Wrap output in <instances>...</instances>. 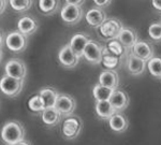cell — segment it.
<instances>
[{
    "label": "cell",
    "mask_w": 161,
    "mask_h": 145,
    "mask_svg": "<svg viewBox=\"0 0 161 145\" xmlns=\"http://www.w3.org/2000/svg\"><path fill=\"white\" fill-rule=\"evenodd\" d=\"M124 28L121 22H119L116 19H110L106 20L104 23L99 27V31L102 37L105 39H116L118 37L119 32Z\"/></svg>",
    "instance_id": "cell-8"
},
{
    "label": "cell",
    "mask_w": 161,
    "mask_h": 145,
    "mask_svg": "<svg viewBox=\"0 0 161 145\" xmlns=\"http://www.w3.org/2000/svg\"><path fill=\"white\" fill-rule=\"evenodd\" d=\"M112 107L115 109L116 112H121V111L126 110L129 105V97L123 90L115 89L112 94L110 100Z\"/></svg>",
    "instance_id": "cell-13"
},
{
    "label": "cell",
    "mask_w": 161,
    "mask_h": 145,
    "mask_svg": "<svg viewBox=\"0 0 161 145\" xmlns=\"http://www.w3.org/2000/svg\"><path fill=\"white\" fill-rule=\"evenodd\" d=\"M146 67L147 61L143 60L140 57L136 56L133 53H131L128 56V59H127V69H128L129 73L132 74V75H141L142 73H144Z\"/></svg>",
    "instance_id": "cell-11"
},
{
    "label": "cell",
    "mask_w": 161,
    "mask_h": 145,
    "mask_svg": "<svg viewBox=\"0 0 161 145\" xmlns=\"http://www.w3.org/2000/svg\"><path fill=\"white\" fill-rule=\"evenodd\" d=\"M7 8V0H0V14L6 11Z\"/></svg>",
    "instance_id": "cell-34"
},
{
    "label": "cell",
    "mask_w": 161,
    "mask_h": 145,
    "mask_svg": "<svg viewBox=\"0 0 161 145\" xmlns=\"http://www.w3.org/2000/svg\"><path fill=\"white\" fill-rule=\"evenodd\" d=\"M131 50L134 55L145 61H148L150 58L154 57V47L146 41H137Z\"/></svg>",
    "instance_id": "cell-12"
},
{
    "label": "cell",
    "mask_w": 161,
    "mask_h": 145,
    "mask_svg": "<svg viewBox=\"0 0 161 145\" xmlns=\"http://www.w3.org/2000/svg\"><path fill=\"white\" fill-rule=\"evenodd\" d=\"M85 19L92 27H100L106 20V14L100 8H92L86 13Z\"/></svg>",
    "instance_id": "cell-16"
},
{
    "label": "cell",
    "mask_w": 161,
    "mask_h": 145,
    "mask_svg": "<svg viewBox=\"0 0 161 145\" xmlns=\"http://www.w3.org/2000/svg\"><path fill=\"white\" fill-rule=\"evenodd\" d=\"M85 0H66L68 4H74V6H82Z\"/></svg>",
    "instance_id": "cell-32"
},
{
    "label": "cell",
    "mask_w": 161,
    "mask_h": 145,
    "mask_svg": "<svg viewBox=\"0 0 161 145\" xmlns=\"http://www.w3.org/2000/svg\"><path fill=\"white\" fill-rule=\"evenodd\" d=\"M147 69L153 76L161 79V57H153L147 61Z\"/></svg>",
    "instance_id": "cell-26"
},
{
    "label": "cell",
    "mask_w": 161,
    "mask_h": 145,
    "mask_svg": "<svg viewBox=\"0 0 161 145\" xmlns=\"http://www.w3.org/2000/svg\"><path fill=\"white\" fill-rule=\"evenodd\" d=\"M28 108L30 109L32 112L36 113H41L42 111L45 109V105H44L43 99L41 98L40 95H36L33 97H31L29 101H28Z\"/></svg>",
    "instance_id": "cell-27"
},
{
    "label": "cell",
    "mask_w": 161,
    "mask_h": 145,
    "mask_svg": "<svg viewBox=\"0 0 161 145\" xmlns=\"http://www.w3.org/2000/svg\"><path fill=\"white\" fill-rule=\"evenodd\" d=\"M39 95H40L41 98L43 99L45 108H52V107H55V103H56L57 98H58V96H59V92H57L55 88L45 87V88L40 90Z\"/></svg>",
    "instance_id": "cell-22"
},
{
    "label": "cell",
    "mask_w": 161,
    "mask_h": 145,
    "mask_svg": "<svg viewBox=\"0 0 161 145\" xmlns=\"http://www.w3.org/2000/svg\"><path fill=\"white\" fill-rule=\"evenodd\" d=\"M17 28H19V31L24 33L25 36L32 35L38 30V22L32 17L24 16L17 23Z\"/></svg>",
    "instance_id": "cell-20"
},
{
    "label": "cell",
    "mask_w": 161,
    "mask_h": 145,
    "mask_svg": "<svg viewBox=\"0 0 161 145\" xmlns=\"http://www.w3.org/2000/svg\"><path fill=\"white\" fill-rule=\"evenodd\" d=\"M115 89L108 88L106 86H103L99 84H96L92 88V95L96 101H103V100H110L112 94Z\"/></svg>",
    "instance_id": "cell-23"
},
{
    "label": "cell",
    "mask_w": 161,
    "mask_h": 145,
    "mask_svg": "<svg viewBox=\"0 0 161 145\" xmlns=\"http://www.w3.org/2000/svg\"><path fill=\"white\" fill-rule=\"evenodd\" d=\"M108 124H110V128L116 133L125 132L129 126V121L127 117L119 112H116L111 116L108 120Z\"/></svg>",
    "instance_id": "cell-15"
},
{
    "label": "cell",
    "mask_w": 161,
    "mask_h": 145,
    "mask_svg": "<svg viewBox=\"0 0 161 145\" xmlns=\"http://www.w3.org/2000/svg\"><path fill=\"white\" fill-rule=\"evenodd\" d=\"M99 83L103 86L112 89H117L119 85V76L115 70L106 69L102 71L99 75Z\"/></svg>",
    "instance_id": "cell-14"
},
{
    "label": "cell",
    "mask_w": 161,
    "mask_h": 145,
    "mask_svg": "<svg viewBox=\"0 0 161 145\" xmlns=\"http://www.w3.org/2000/svg\"><path fill=\"white\" fill-rule=\"evenodd\" d=\"M103 46L95 40H89L83 52V56L88 63L92 64H99L102 60Z\"/></svg>",
    "instance_id": "cell-4"
},
{
    "label": "cell",
    "mask_w": 161,
    "mask_h": 145,
    "mask_svg": "<svg viewBox=\"0 0 161 145\" xmlns=\"http://www.w3.org/2000/svg\"><path fill=\"white\" fill-rule=\"evenodd\" d=\"M82 126L83 123L79 116H68L64 120L61 127V132L64 138L67 140L76 139L82 131Z\"/></svg>",
    "instance_id": "cell-2"
},
{
    "label": "cell",
    "mask_w": 161,
    "mask_h": 145,
    "mask_svg": "<svg viewBox=\"0 0 161 145\" xmlns=\"http://www.w3.org/2000/svg\"><path fill=\"white\" fill-rule=\"evenodd\" d=\"M7 47L14 53H20L27 47V38L20 31H12L7 36L4 40Z\"/></svg>",
    "instance_id": "cell-5"
},
{
    "label": "cell",
    "mask_w": 161,
    "mask_h": 145,
    "mask_svg": "<svg viewBox=\"0 0 161 145\" xmlns=\"http://www.w3.org/2000/svg\"><path fill=\"white\" fill-rule=\"evenodd\" d=\"M41 118L42 121L46 126L54 127L58 125V123L61 120V114L58 112V110L55 107L45 108L41 112Z\"/></svg>",
    "instance_id": "cell-18"
},
{
    "label": "cell",
    "mask_w": 161,
    "mask_h": 145,
    "mask_svg": "<svg viewBox=\"0 0 161 145\" xmlns=\"http://www.w3.org/2000/svg\"><path fill=\"white\" fill-rule=\"evenodd\" d=\"M89 40H90L89 37L86 35H84V33H76V35H74L73 37L71 38L69 45L71 46L72 51H73L76 55L82 57L85 46H86V44Z\"/></svg>",
    "instance_id": "cell-19"
},
{
    "label": "cell",
    "mask_w": 161,
    "mask_h": 145,
    "mask_svg": "<svg viewBox=\"0 0 161 145\" xmlns=\"http://www.w3.org/2000/svg\"><path fill=\"white\" fill-rule=\"evenodd\" d=\"M4 71H6L7 75L12 76L17 80H23V81L25 80L26 74H27V68H26L25 63L20 59L15 58L10 59L6 64Z\"/></svg>",
    "instance_id": "cell-7"
},
{
    "label": "cell",
    "mask_w": 161,
    "mask_h": 145,
    "mask_svg": "<svg viewBox=\"0 0 161 145\" xmlns=\"http://www.w3.org/2000/svg\"><path fill=\"white\" fill-rule=\"evenodd\" d=\"M10 6L17 12H25L32 6V0H9Z\"/></svg>",
    "instance_id": "cell-29"
},
{
    "label": "cell",
    "mask_w": 161,
    "mask_h": 145,
    "mask_svg": "<svg viewBox=\"0 0 161 145\" xmlns=\"http://www.w3.org/2000/svg\"><path fill=\"white\" fill-rule=\"evenodd\" d=\"M23 87H24V81L17 80L12 76L4 75L0 80V90L8 97H16L20 94Z\"/></svg>",
    "instance_id": "cell-3"
},
{
    "label": "cell",
    "mask_w": 161,
    "mask_h": 145,
    "mask_svg": "<svg viewBox=\"0 0 161 145\" xmlns=\"http://www.w3.org/2000/svg\"><path fill=\"white\" fill-rule=\"evenodd\" d=\"M112 0H93L95 4L99 8H105L108 6H110Z\"/></svg>",
    "instance_id": "cell-31"
},
{
    "label": "cell",
    "mask_w": 161,
    "mask_h": 145,
    "mask_svg": "<svg viewBox=\"0 0 161 145\" xmlns=\"http://www.w3.org/2000/svg\"><path fill=\"white\" fill-rule=\"evenodd\" d=\"M108 50L110 51L112 54H114V55L121 57L125 55L127 48L119 42L118 39H112L108 44Z\"/></svg>",
    "instance_id": "cell-28"
},
{
    "label": "cell",
    "mask_w": 161,
    "mask_h": 145,
    "mask_svg": "<svg viewBox=\"0 0 161 145\" xmlns=\"http://www.w3.org/2000/svg\"><path fill=\"white\" fill-rule=\"evenodd\" d=\"M59 7V0H39V9L45 15L54 14Z\"/></svg>",
    "instance_id": "cell-25"
},
{
    "label": "cell",
    "mask_w": 161,
    "mask_h": 145,
    "mask_svg": "<svg viewBox=\"0 0 161 145\" xmlns=\"http://www.w3.org/2000/svg\"><path fill=\"white\" fill-rule=\"evenodd\" d=\"M96 113L102 120H110V117L113 114L116 113V111L112 107L110 101L103 100L97 101V103H96Z\"/></svg>",
    "instance_id": "cell-21"
},
{
    "label": "cell",
    "mask_w": 161,
    "mask_h": 145,
    "mask_svg": "<svg viewBox=\"0 0 161 145\" xmlns=\"http://www.w3.org/2000/svg\"><path fill=\"white\" fill-rule=\"evenodd\" d=\"M148 35L150 39L156 42L161 41V22L160 23H153L148 27Z\"/></svg>",
    "instance_id": "cell-30"
},
{
    "label": "cell",
    "mask_w": 161,
    "mask_h": 145,
    "mask_svg": "<svg viewBox=\"0 0 161 145\" xmlns=\"http://www.w3.org/2000/svg\"><path fill=\"white\" fill-rule=\"evenodd\" d=\"M3 43H4V38H3V36H2L1 31H0V48L2 47V45H3Z\"/></svg>",
    "instance_id": "cell-36"
},
{
    "label": "cell",
    "mask_w": 161,
    "mask_h": 145,
    "mask_svg": "<svg viewBox=\"0 0 161 145\" xmlns=\"http://www.w3.org/2000/svg\"><path fill=\"white\" fill-rule=\"evenodd\" d=\"M55 108L61 114V116L68 117L73 114L75 108H76V101L70 95L59 94L55 103Z\"/></svg>",
    "instance_id": "cell-6"
},
{
    "label": "cell",
    "mask_w": 161,
    "mask_h": 145,
    "mask_svg": "<svg viewBox=\"0 0 161 145\" xmlns=\"http://www.w3.org/2000/svg\"><path fill=\"white\" fill-rule=\"evenodd\" d=\"M25 138L24 126L17 120H11L4 124L1 129V139L8 145H12Z\"/></svg>",
    "instance_id": "cell-1"
},
{
    "label": "cell",
    "mask_w": 161,
    "mask_h": 145,
    "mask_svg": "<svg viewBox=\"0 0 161 145\" xmlns=\"http://www.w3.org/2000/svg\"><path fill=\"white\" fill-rule=\"evenodd\" d=\"M80 57L72 51L69 44L62 46L58 53V60L62 67L67 69H72L79 64Z\"/></svg>",
    "instance_id": "cell-9"
},
{
    "label": "cell",
    "mask_w": 161,
    "mask_h": 145,
    "mask_svg": "<svg viewBox=\"0 0 161 145\" xmlns=\"http://www.w3.org/2000/svg\"><path fill=\"white\" fill-rule=\"evenodd\" d=\"M60 16L64 23L69 25H75L82 20L83 11L80 6H74V4H68L61 9Z\"/></svg>",
    "instance_id": "cell-10"
},
{
    "label": "cell",
    "mask_w": 161,
    "mask_h": 145,
    "mask_svg": "<svg viewBox=\"0 0 161 145\" xmlns=\"http://www.w3.org/2000/svg\"><path fill=\"white\" fill-rule=\"evenodd\" d=\"M101 64H102L106 69L114 70L119 64V57L112 54L111 52L108 50V47H104L103 48V55H102Z\"/></svg>",
    "instance_id": "cell-24"
},
{
    "label": "cell",
    "mask_w": 161,
    "mask_h": 145,
    "mask_svg": "<svg viewBox=\"0 0 161 145\" xmlns=\"http://www.w3.org/2000/svg\"><path fill=\"white\" fill-rule=\"evenodd\" d=\"M12 145H31V143L28 141H26V140L24 139V140H22V141H19V142H16V143H14Z\"/></svg>",
    "instance_id": "cell-35"
},
{
    "label": "cell",
    "mask_w": 161,
    "mask_h": 145,
    "mask_svg": "<svg viewBox=\"0 0 161 145\" xmlns=\"http://www.w3.org/2000/svg\"><path fill=\"white\" fill-rule=\"evenodd\" d=\"M116 39H118L119 42L126 48H132L134 44L139 41L136 32L132 28H125V27L121 29V31L119 32L118 37Z\"/></svg>",
    "instance_id": "cell-17"
},
{
    "label": "cell",
    "mask_w": 161,
    "mask_h": 145,
    "mask_svg": "<svg viewBox=\"0 0 161 145\" xmlns=\"http://www.w3.org/2000/svg\"><path fill=\"white\" fill-rule=\"evenodd\" d=\"M153 7L155 8L156 10L161 12V0H153Z\"/></svg>",
    "instance_id": "cell-33"
},
{
    "label": "cell",
    "mask_w": 161,
    "mask_h": 145,
    "mask_svg": "<svg viewBox=\"0 0 161 145\" xmlns=\"http://www.w3.org/2000/svg\"><path fill=\"white\" fill-rule=\"evenodd\" d=\"M2 57H3V53H2V50L0 48V63H1V60H2Z\"/></svg>",
    "instance_id": "cell-37"
}]
</instances>
